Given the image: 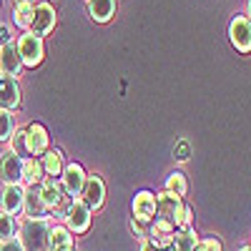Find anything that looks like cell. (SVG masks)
Here are the masks:
<instances>
[{"label":"cell","mask_w":251,"mask_h":251,"mask_svg":"<svg viewBox=\"0 0 251 251\" xmlns=\"http://www.w3.org/2000/svg\"><path fill=\"white\" fill-rule=\"evenodd\" d=\"M23 251H50V224L48 219H25L18 236Z\"/></svg>","instance_id":"obj_1"},{"label":"cell","mask_w":251,"mask_h":251,"mask_svg":"<svg viewBox=\"0 0 251 251\" xmlns=\"http://www.w3.org/2000/svg\"><path fill=\"white\" fill-rule=\"evenodd\" d=\"M18 53H20V60H23V66L28 68H35L40 60L46 55V48H43V38L33 35L30 30L20 35L18 40Z\"/></svg>","instance_id":"obj_2"},{"label":"cell","mask_w":251,"mask_h":251,"mask_svg":"<svg viewBox=\"0 0 251 251\" xmlns=\"http://www.w3.org/2000/svg\"><path fill=\"white\" fill-rule=\"evenodd\" d=\"M88 226H91V208L80 199H73L66 214V228L71 234H83L88 231Z\"/></svg>","instance_id":"obj_3"},{"label":"cell","mask_w":251,"mask_h":251,"mask_svg":"<svg viewBox=\"0 0 251 251\" xmlns=\"http://www.w3.org/2000/svg\"><path fill=\"white\" fill-rule=\"evenodd\" d=\"M228 38L239 53H249L251 50V20L246 15H236L228 25Z\"/></svg>","instance_id":"obj_4"},{"label":"cell","mask_w":251,"mask_h":251,"mask_svg":"<svg viewBox=\"0 0 251 251\" xmlns=\"http://www.w3.org/2000/svg\"><path fill=\"white\" fill-rule=\"evenodd\" d=\"M55 28V8L50 3H38L33 10V23H30V33L43 38Z\"/></svg>","instance_id":"obj_5"},{"label":"cell","mask_w":251,"mask_h":251,"mask_svg":"<svg viewBox=\"0 0 251 251\" xmlns=\"http://www.w3.org/2000/svg\"><path fill=\"white\" fill-rule=\"evenodd\" d=\"M174 236H176V226L169 224V221H163V219L151 221V228L146 231V239H149L158 251L161 249H171L174 246Z\"/></svg>","instance_id":"obj_6"},{"label":"cell","mask_w":251,"mask_h":251,"mask_svg":"<svg viewBox=\"0 0 251 251\" xmlns=\"http://www.w3.org/2000/svg\"><path fill=\"white\" fill-rule=\"evenodd\" d=\"M23 196H25V188L20 183H5L3 194H0V211L15 216L23 211Z\"/></svg>","instance_id":"obj_7"},{"label":"cell","mask_w":251,"mask_h":251,"mask_svg":"<svg viewBox=\"0 0 251 251\" xmlns=\"http://www.w3.org/2000/svg\"><path fill=\"white\" fill-rule=\"evenodd\" d=\"M86 171H83V166L78 163H68L66 169H63L60 174V186H63V191H66L68 196H80L83 191V186H86Z\"/></svg>","instance_id":"obj_8"},{"label":"cell","mask_w":251,"mask_h":251,"mask_svg":"<svg viewBox=\"0 0 251 251\" xmlns=\"http://www.w3.org/2000/svg\"><path fill=\"white\" fill-rule=\"evenodd\" d=\"M20 71H23V60H20V53H18V46L13 43H3L0 46V75H8V78H15Z\"/></svg>","instance_id":"obj_9"},{"label":"cell","mask_w":251,"mask_h":251,"mask_svg":"<svg viewBox=\"0 0 251 251\" xmlns=\"http://www.w3.org/2000/svg\"><path fill=\"white\" fill-rule=\"evenodd\" d=\"M40 199H43L48 211H55L60 203H66V191H63L60 181L53 178V176H46L40 181Z\"/></svg>","instance_id":"obj_10"},{"label":"cell","mask_w":251,"mask_h":251,"mask_svg":"<svg viewBox=\"0 0 251 251\" xmlns=\"http://www.w3.org/2000/svg\"><path fill=\"white\" fill-rule=\"evenodd\" d=\"M80 201L86 203L91 211L103 206V201H106V186H103L100 176L93 174V176L86 178V186H83V191H80Z\"/></svg>","instance_id":"obj_11"},{"label":"cell","mask_w":251,"mask_h":251,"mask_svg":"<svg viewBox=\"0 0 251 251\" xmlns=\"http://www.w3.org/2000/svg\"><path fill=\"white\" fill-rule=\"evenodd\" d=\"M0 178L5 183H20V178H23V158L15 156L13 151L0 153Z\"/></svg>","instance_id":"obj_12"},{"label":"cell","mask_w":251,"mask_h":251,"mask_svg":"<svg viewBox=\"0 0 251 251\" xmlns=\"http://www.w3.org/2000/svg\"><path fill=\"white\" fill-rule=\"evenodd\" d=\"M25 141H28V153L30 156H43L48 151V131H46V126H40V123H30L28 128H25Z\"/></svg>","instance_id":"obj_13"},{"label":"cell","mask_w":251,"mask_h":251,"mask_svg":"<svg viewBox=\"0 0 251 251\" xmlns=\"http://www.w3.org/2000/svg\"><path fill=\"white\" fill-rule=\"evenodd\" d=\"M156 216V196L151 191H138L133 199V219L141 224H151Z\"/></svg>","instance_id":"obj_14"},{"label":"cell","mask_w":251,"mask_h":251,"mask_svg":"<svg viewBox=\"0 0 251 251\" xmlns=\"http://www.w3.org/2000/svg\"><path fill=\"white\" fill-rule=\"evenodd\" d=\"M20 106V86L15 78L0 75V111H13Z\"/></svg>","instance_id":"obj_15"},{"label":"cell","mask_w":251,"mask_h":251,"mask_svg":"<svg viewBox=\"0 0 251 251\" xmlns=\"http://www.w3.org/2000/svg\"><path fill=\"white\" fill-rule=\"evenodd\" d=\"M23 211L28 219H48V208L40 199V186H28L25 196H23Z\"/></svg>","instance_id":"obj_16"},{"label":"cell","mask_w":251,"mask_h":251,"mask_svg":"<svg viewBox=\"0 0 251 251\" xmlns=\"http://www.w3.org/2000/svg\"><path fill=\"white\" fill-rule=\"evenodd\" d=\"M88 13L96 23H108L116 13V0H88Z\"/></svg>","instance_id":"obj_17"},{"label":"cell","mask_w":251,"mask_h":251,"mask_svg":"<svg viewBox=\"0 0 251 251\" xmlns=\"http://www.w3.org/2000/svg\"><path fill=\"white\" fill-rule=\"evenodd\" d=\"M46 178V171H43V166H40V158H35V156H30V158H25L23 161V183H28V186H40V181Z\"/></svg>","instance_id":"obj_18"},{"label":"cell","mask_w":251,"mask_h":251,"mask_svg":"<svg viewBox=\"0 0 251 251\" xmlns=\"http://www.w3.org/2000/svg\"><path fill=\"white\" fill-rule=\"evenodd\" d=\"M73 236L66 226H50V251H71Z\"/></svg>","instance_id":"obj_19"},{"label":"cell","mask_w":251,"mask_h":251,"mask_svg":"<svg viewBox=\"0 0 251 251\" xmlns=\"http://www.w3.org/2000/svg\"><path fill=\"white\" fill-rule=\"evenodd\" d=\"M40 166H43V171H46V176H60L63 174V156H60V151L55 149V151H46L43 156H40Z\"/></svg>","instance_id":"obj_20"},{"label":"cell","mask_w":251,"mask_h":251,"mask_svg":"<svg viewBox=\"0 0 251 251\" xmlns=\"http://www.w3.org/2000/svg\"><path fill=\"white\" fill-rule=\"evenodd\" d=\"M199 239L194 228H186V231H176L174 236V251H196Z\"/></svg>","instance_id":"obj_21"},{"label":"cell","mask_w":251,"mask_h":251,"mask_svg":"<svg viewBox=\"0 0 251 251\" xmlns=\"http://www.w3.org/2000/svg\"><path fill=\"white\" fill-rule=\"evenodd\" d=\"M166 191H169V194H176L178 199H183V196L188 194V181H186V176H183L181 171L169 174V178H166Z\"/></svg>","instance_id":"obj_22"},{"label":"cell","mask_w":251,"mask_h":251,"mask_svg":"<svg viewBox=\"0 0 251 251\" xmlns=\"http://www.w3.org/2000/svg\"><path fill=\"white\" fill-rule=\"evenodd\" d=\"M10 151L15 153V156H20V158H30V153H28V141H25V128L23 131H15L13 136H10Z\"/></svg>","instance_id":"obj_23"},{"label":"cell","mask_w":251,"mask_h":251,"mask_svg":"<svg viewBox=\"0 0 251 251\" xmlns=\"http://www.w3.org/2000/svg\"><path fill=\"white\" fill-rule=\"evenodd\" d=\"M33 10H35V5H15V10H13V23H15L18 28H30V23H33Z\"/></svg>","instance_id":"obj_24"},{"label":"cell","mask_w":251,"mask_h":251,"mask_svg":"<svg viewBox=\"0 0 251 251\" xmlns=\"http://www.w3.org/2000/svg\"><path fill=\"white\" fill-rule=\"evenodd\" d=\"M13 133H15L13 113L10 111H0V141H10Z\"/></svg>","instance_id":"obj_25"},{"label":"cell","mask_w":251,"mask_h":251,"mask_svg":"<svg viewBox=\"0 0 251 251\" xmlns=\"http://www.w3.org/2000/svg\"><path fill=\"white\" fill-rule=\"evenodd\" d=\"M15 236V219L0 211V241H8Z\"/></svg>","instance_id":"obj_26"},{"label":"cell","mask_w":251,"mask_h":251,"mask_svg":"<svg viewBox=\"0 0 251 251\" xmlns=\"http://www.w3.org/2000/svg\"><path fill=\"white\" fill-rule=\"evenodd\" d=\"M196 249H199V251H221V241H219L216 236H206V239L199 241Z\"/></svg>","instance_id":"obj_27"},{"label":"cell","mask_w":251,"mask_h":251,"mask_svg":"<svg viewBox=\"0 0 251 251\" xmlns=\"http://www.w3.org/2000/svg\"><path fill=\"white\" fill-rule=\"evenodd\" d=\"M0 251H23L18 239H8V241H0Z\"/></svg>","instance_id":"obj_28"},{"label":"cell","mask_w":251,"mask_h":251,"mask_svg":"<svg viewBox=\"0 0 251 251\" xmlns=\"http://www.w3.org/2000/svg\"><path fill=\"white\" fill-rule=\"evenodd\" d=\"M131 228H133V234H136L138 239H146V228H143V224H141V221H136V219H133V221H131Z\"/></svg>","instance_id":"obj_29"},{"label":"cell","mask_w":251,"mask_h":251,"mask_svg":"<svg viewBox=\"0 0 251 251\" xmlns=\"http://www.w3.org/2000/svg\"><path fill=\"white\" fill-rule=\"evenodd\" d=\"M0 43H10V28L0 25Z\"/></svg>","instance_id":"obj_30"},{"label":"cell","mask_w":251,"mask_h":251,"mask_svg":"<svg viewBox=\"0 0 251 251\" xmlns=\"http://www.w3.org/2000/svg\"><path fill=\"white\" fill-rule=\"evenodd\" d=\"M141 251H158V249H156L149 239H141Z\"/></svg>","instance_id":"obj_31"},{"label":"cell","mask_w":251,"mask_h":251,"mask_svg":"<svg viewBox=\"0 0 251 251\" xmlns=\"http://www.w3.org/2000/svg\"><path fill=\"white\" fill-rule=\"evenodd\" d=\"M15 5H35V0H13Z\"/></svg>","instance_id":"obj_32"},{"label":"cell","mask_w":251,"mask_h":251,"mask_svg":"<svg viewBox=\"0 0 251 251\" xmlns=\"http://www.w3.org/2000/svg\"><path fill=\"white\" fill-rule=\"evenodd\" d=\"M246 18L251 20V0H249V5H246Z\"/></svg>","instance_id":"obj_33"},{"label":"cell","mask_w":251,"mask_h":251,"mask_svg":"<svg viewBox=\"0 0 251 251\" xmlns=\"http://www.w3.org/2000/svg\"><path fill=\"white\" fill-rule=\"evenodd\" d=\"M239 251H251V246H244V249H239Z\"/></svg>","instance_id":"obj_34"},{"label":"cell","mask_w":251,"mask_h":251,"mask_svg":"<svg viewBox=\"0 0 251 251\" xmlns=\"http://www.w3.org/2000/svg\"><path fill=\"white\" fill-rule=\"evenodd\" d=\"M166 251H171V249H166Z\"/></svg>","instance_id":"obj_35"},{"label":"cell","mask_w":251,"mask_h":251,"mask_svg":"<svg viewBox=\"0 0 251 251\" xmlns=\"http://www.w3.org/2000/svg\"><path fill=\"white\" fill-rule=\"evenodd\" d=\"M71 251H75V249H71Z\"/></svg>","instance_id":"obj_36"},{"label":"cell","mask_w":251,"mask_h":251,"mask_svg":"<svg viewBox=\"0 0 251 251\" xmlns=\"http://www.w3.org/2000/svg\"><path fill=\"white\" fill-rule=\"evenodd\" d=\"M196 251H199V249H196Z\"/></svg>","instance_id":"obj_37"}]
</instances>
